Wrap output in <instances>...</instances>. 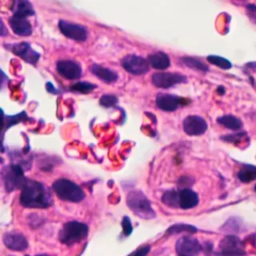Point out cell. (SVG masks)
<instances>
[{
  "label": "cell",
  "instance_id": "cell-14",
  "mask_svg": "<svg viewBox=\"0 0 256 256\" xmlns=\"http://www.w3.org/2000/svg\"><path fill=\"white\" fill-rule=\"evenodd\" d=\"M186 100L177 96V95H172V94H164L160 93L156 97V105L159 109L163 111H174L176 110L179 106L185 105Z\"/></svg>",
  "mask_w": 256,
  "mask_h": 256
},
{
  "label": "cell",
  "instance_id": "cell-7",
  "mask_svg": "<svg viewBox=\"0 0 256 256\" xmlns=\"http://www.w3.org/2000/svg\"><path fill=\"white\" fill-rule=\"evenodd\" d=\"M122 67L133 75H142L148 72L149 63L146 59L135 54H129L121 59Z\"/></svg>",
  "mask_w": 256,
  "mask_h": 256
},
{
  "label": "cell",
  "instance_id": "cell-22",
  "mask_svg": "<svg viewBox=\"0 0 256 256\" xmlns=\"http://www.w3.org/2000/svg\"><path fill=\"white\" fill-rule=\"evenodd\" d=\"M238 179L244 183L256 180V166L249 164L244 165L238 172Z\"/></svg>",
  "mask_w": 256,
  "mask_h": 256
},
{
  "label": "cell",
  "instance_id": "cell-12",
  "mask_svg": "<svg viewBox=\"0 0 256 256\" xmlns=\"http://www.w3.org/2000/svg\"><path fill=\"white\" fill-rule=\"evenodd\" d=\"M183 130L190 136L202 135L207 130V123L204 118L197 115H189L182 122Z\"/></svg>",
  "mask_w": 256,
  "mask_h": 256
},
{
  "label": "cell",
  "instance_id": "cell-34",
  "mask_svg": "<svg viewBox=\"0 0 256 256\" xmlns=\"http://www.w3.org/2000/svg\"><path fill=\"white\" fill-rule=\"evenodd\" d=\"M193 183V179L190 178L189 176H182L179 181H178V185L180 187H184V186H189V185H192Z\"/></svg>",
  "mask_w": 256,
  "mask_h": 256
},
{
  "label": "cell",
  "instance_id": "cell-4",
  "mask_svg": "<svg viewBox=\"0 0 256 256\" xmlns=\"http://www.w3.org/2000/svg\"><path fill=\"white\" fill-rule=\"evenodd\" d=\"M88 226L85 223L78 221H69L61 228L58 238L61 243L73 245L85 239L88 235Z\"/></svg>",
  "mask_w": 256,
  "mask_h": 256
},
{
  "label": "cell",
  "instance_id": "cell-33",
  "mask_svg": "<svg viewBox=\"0 0 256 256\" xmlns=\"http://www.w3.org/2000/svg\"><path fill=\"white\" fill-rule=\"evenodd\" d=\"M246 10H247V13L250 17V19L256 23V5L255 4H248L246 6Z\"/></svg>",
  "mask_w": 256,
  "mask_h": 256
},
{
  "label": "cell",
  "instance_id": "cell-38",
  "mask_svg": "<svg viewBox=\"0 0 256 256\" xmlns=\"http://www.w3.org/2000/svg\"><path fill=\"white\" fill-rule=\"evenodd\" d=\"M26 256H29V255H26ZM36 256H48V255H46V254H38Z\"/></svg>",
  "mask_w": 256,
  "mask_h": 256
},
{
  "label": "cell",
  "instance_id": "cell-23",
  "mask_svg": "<svg viewBox=\"0 0 256 256\" xmlns=\"http://www.w3.org/2000/svg\"><path fill=\"white\" fill-rule=\"evenodd\" d=\"M181 61L189 68L198 70V71H202V72H206L209 70V67L203 63L201 60H199L196 57H191V56H184L181 58Z\"/></svg>",
  "mask_w": 256,
  "mask_h": 256
},
{
  "label": "cell",
  "instance_id": "cell-36",
  "mask_svg": "<svg viewBox=\"0 0 256 256\" xmlns=\"http://www.w3.org/2000/svg\"><path fill=\"white\" fill-rule=\"evenodd\" d=\"M217 92L220 93V94H224V92H225L224 87H223V86H219V87L217 88Z\"/></svg>",
  "mask_w": 256,
  "mask_h": 256
},
{
  "label": "cell",
  "instance_id": "cell-27",
  "mask_svg": "<svg viewBox=\"0 0 256 256\" xmlns=\"http://www.w3.org/2000/svg\"><path fill=\"white\" fill-rule=\"evenodd\" d=\"M207 60L209 63H211L221 69H224V70L230 69L232 67V64L229 60H227L221 56H218V55H209V56H207Z\"/></svg>",
  "mask_w": 256,
  "mask_h": 256
},
{
  "label": "cell",
  "instance_id": "cell-17",
  "mask_svg": "<svg viewBox=\"0 0 256 256\" xmlns=\"http://www.w3.org/2000/svg\"><path fill=\"white\" fill-rule=\"evenodd\" d=\"M199 198L196 192L189 188H183L179 191V207L182 209H191L197 206Z\"/></svg>",
  "mask_w": 256,
  "mask_h": 256
},
{
  "label": "cell",
  "instance_id": "cell-19",
  "mask_svg": "<svg viewBox=\"0 0 256 256\" xmlns=\"http://www.w3.org/2000/svg\"><path fill=\"white\" fill-rule=\"evenodd\" d=\"M147 61L150 66L157 70H164L170 66V58L164 52H156L150 54Z\"/></svg>",
  "mask_w": 256,
  "mask_h": 256
},
{
  "label": "cell",
  "instance_id": "cell-24",
  "mask_svg": "<svg viewBox=\"0 0 256 256\" xmlns=\"http://www.w3.org/2000/svg\"><path fill=\"white\" fill-rule=\"evenodd\" d=\"M162 202L169 207H179V192L172 189V190H168L166 191L161 198Z\"/></svg>",
  "mask_w": 256,
  "mask_h": 256
},
{
  "label": "cell",
  "instance_id": "cell-32",
  "mask_svg": "<svg viewBox=\"0 0 256 256\" xmlns=\"http://www.w3.org/2000/svg\"><path fill=\"white\" fill-rule=\"evenodd\" d=\"M149 251H150V246L149 245H144V246L139 247L134 252H132L129 256H146Z\"/></svg>",
  "mask_w": 256,
  "mask_h": 256
},
{
  "label": "cell",
  "instance_id": "cell-15",
  "mask_svg": "<svg viewBox=\"0 0 256 256\" xmlns=\"http://www.w3.org/2000/svg\"><path fill=\"white\" fill-rule=\"evenodd\" d=\"M4 245L14 251H24L28 247V241L24 235L17 232H9L3 235Z\"/></svg>",
  "mask_w": 256,
  "mask_h": 256
},
{
  "label": "cell",
  "instance_id": "cell-25",
  "mask_svg": "<svg viewBox=\"0 0 256 256\" xmlns=\"http://www.w3.org/2000/svg\"><path fill=\"white\" fill-rule=\"evenodd\" d=\"M25 119H28L25 111H22L19 114L13 115V116H5L3 114V128H4V130H6V129L10 128L12 125L19 123L21 121H24Z\"/></svg>",
  "mask_w": 256,
  "mask_h": 256
},
{
  "label": "cell",
  "instance_id": "cell-6",
  "mask_svg": "<svg viewBox=\"0 0 256 256\" xmlns=\"http://www.w3.org/2000/svg\"><path fill=\"white\" fill-rule=\"evenodd\" d=\"M218 254L221 256H244L243 243L239 237L227 235L220 241Z\"/></svg>",
  "mask_w": 256,
  "mask_h": 256
},
{
  "label": "cell",
  "instance_id": "cell-35",
  "mask_svg": "<svg viewBox=\"0 0 256 256\" xmlns=\"http://www.w3.org/2000/svg\"><path fill=\"white\" fill-rule=\"evenodd\" d=\"M46 89H47V91L50 92V93H54V94H58V93H59L58 90L55 89L54 86H53L50 82H47V83H46Z\"/></svg>",
  "mask_w": 256,
  "mask_h": 256
},
{
  "label": "cell",
  "instance_id": "cell-1",
  "mask_svg": "<svg viewBox=\"0 0 256 256\" xmlns=\"http://www.w3.org/2000/svg\"><path fill=\"white\" fill-rule=\"evenodd\" d=\"M20 204L28 208H47L52 205V196L49 189L42 183L27 179L21 189Z\"/></svg>",
  "mask_w": 256,
  "mask_h": 256
},
{
  "label": "cell",
  "instance_id": "cell-39",
  "mask_svg": "<svg viewBox=\"0 0 256 256\" xmlns=\"http://www.w3.org/2000/svg\"><path fill=\"white\" fill-rule=\"evenodd\" d=\"M254 189H255V191H256V186H255V188H254Z\"/></svg>",
  "mask_w": 256,
  "mask_h": 256
},
{
  "label": "cell",
  "instance_id": "cell-5",
  "mask_svg": "<svg viewBox=\"0 0 256 256\" xmlns=\"http://www.w3.org/2000/svg\"><path fill=\"white\" fill-rule=\"evenodd\" d=\"M4 187L7 192H12L16 189H22L27 179L24 176V169L16 164L6 166L2 171Z\"/></svg>",
  "mask_w": 256,
  "mask_h": 256
},
{
  "label": "cell",
  "instance_id": "cell-9",
  "mask_svg": "<svg viewBox=\"0 0 256 256\" xmlns=\"http://www.w3.org/2000/svg\"><path fill=\"white\" fill-rule=\"evenodd\" d=\"M58 27L64 36L72 40H75L78 42H84L87 39L88 32L86 28L80 24L72 23L66 20H60L58 22Z\"/></svg>",
  "mask_w": 256,
  "mask_h": 256
},
{
  "label": "cell",
  "instance_id": "cell-8",
  "mask_svg": "<svg viewBox=\"0 0 256 256\" xmlns=\"http://www.w3.org/2000/svg\"><path fill=\"white\" fill-rule=\"evenodd\" d=\"M151 80L154 86L166 89L179 83H185L187 81V77L180 73L157 72L152 75Z\"/></svg>",
  "mask_w": 256,
  "mask_h": 256
},
{
  "label": "cell",
  "instance_id": "cell-37",
  "mask_svg": "<svg viewBox=\"0 0 256 256\" xmlns=\"http://www.w3.org/2000/svg\"><path fill=\"white\" fill-rule=\"evenodd\" d=\"M1 26H2V32H1V36H5L6 35V32H5V29H4V24L3 22L1 21Z\"/></svg>",
  "mask_w": 256,
  "mask_h": 256
},
{
  "label": "cell",
  "instance_id": "cell-11",
  "mask_svg": "<svg viewBox=\"0 0 256 256\" xmlns=\"http://www.w3.org/2000/svg\"><path fill=\"white\" fill-rule=\"evenodd\" d=\"M6 47L10 51H12L16 56H19L24 61L33 65H35L40 58V54L35 50H33L30 44L27 42L9 44V45H6Z\"/></svg>",
  "mask_w": 256,
  "mask_h": 256
},
{
  "label": "cell",
  "instance_id": "cell-31",
  "mask_svg": "<svg viewBox=\"0 0 256 256\" xmlns=\"http://www.w3.org/2000/svg\"><path fill=\"white\" fill-rule=\"evenodd\" d=\"M121 224H122V228H123V234L125 236H129L132 233V230H133L130 218L127 217V216H124L123 219H122Z\"/></svg>",
  "mask_w": 256,
  "mask_h": 256
},
{
  "label": "cell",
  "instance_id": "cell-21",
  "mask_svg": "<svg viewBox=\"0 0 256 256\" xmlns=\"http://www.w3.org/2000/svg\"><path fill=\"white\" fill-rule=\"evenodd\" d=\"M217 122L233 131H239L243 125L242 121L233 115H223L221 117H218Z\"/></svg>",
  "mask_w": 256,
  "mask_h": 256
},
{
  "label": "cell",
  "instance_id": "cell-20",
  "mask_svg": "<svg viewBox=\"0 0 256 256\" xmlns=\"http://www.w3.org/2000/svg\"><path fill=\"white\" fill-rule=\"evenodd\" d=\"M11 10L13 11V14L20 15L23 17L32 16L35 14L32 4L29 1L26 0H16L12 3Z\"/></svg>",
  "mask_w": 256,
  "mask_h": 256
},
{
  "label": "cell",
  "instance_id": "cell-18",
  "mask_svg": "<svg viewBox=\"0 0 256 256\" xmlns=\"http://www.w3.org/2000/svg\"><path fill=\"white\" fill-rule=\"evenodd\" d=\"M90 69L95 76H97L99 79H101L105 83H109V84L114 83L118 79V74L115 71L110 70L106 67H103L100 64L94 63Z\"/></svg>",
  "mask_w": 256,
  "mask_h": 256
},
{
  "label": "cell",
  "instance_id": "cell-16",
  "mask_svg": "<svg viewBox=\"0 0 256 256\" xmlns=\"http://www.w3.org/2000/svg\"><path fill=\"white\" fill-rule=\"evenodd\" d=\"M9 25L16 35L29 36L32 33V26L26 17L13 14L9 18Z\"/></svg>",
  "mask_w": 256,
  "mask_h": 256
},
{
  "label": "cell",
  "instance_id": "cell-13",
  "mask_svg": "<svg viewBox=\"0 0 256 256\" xmlns=\"http://www.w3.org/2000/svg\"><path fill=\"white\" fill-rule=\"evenodd\" d=\"M57 72L66 79H78L82 75V68L79 63L72 60H60L56 63Z\"/></svg>",
  "mask_w": 256,
  "mask_h": 256
},
{
  "label": "cell",
  "instance_id": "cell-2",
  "mask_svg": "<svg viewBox=\"0 0 256 256\" xmlns=\"http://www.w3.org/2000/svg\"><path fill=\"white\" fill-rule=\"evenodd\" d=\"M126 203L131 211L142 219H152L156 216L149 199L140 190L130 191L127 194Z\"/></svg>",
  "mask_w": 256,
  "mask_h": 256
},
{
  "label": "cell",
  "instance_id": "cell-3",
  "mask_svg": "<svg viewBox=\"0 0 256 256\" xmlns=\"http://www.w3.org/2000/svg\"><path fill=\"white\" fill-rule=\"evenodd\" d=\"M52 188L56 195L64 201L77 203L82 201L85 197L83 189L78 184L65 178L55 180L52 184Z\"/></svg>",
  "mask_w": 256,
  "mask_h": 256
},
{
  "label": "cell",
  "instance_id": "cell-28",
  "mask_svg": "<svg viewBox=\"0 0 256 256\" xmlns=\"http://www.w3.org/2000/svg\"><path fill=\"white\" fill-rule=\"evenodd\" d=\"M95 88H97V86L95 84L89 83V82H76L75 84L71 85L70 89L72 91L75 92H80V93H90L91 91H93Z\"/></svg>",
  "mask_w": 256,
  "mask_h": 256
},
{
  "label": "cell",
  "instance_id": "cell-10",
  "mask_svg": "<svg viewBox=\"0 0 256 256\" xmlns=\"http://www.w3.org/2000/svg\"><path fill=\"white\" fill-rule=\"evenodd\" d=\"M175 249L179 256H197L202 250V246L197 239L183 236L176 242Z\"/></svg>",
  "mask_w": 256,
  "mask_h": 256
},
{
  "label": "cell",
  "instance_id": "cell-29",
  "mask_svg": "<svg viewBox=\"0 0 256 256\" xmlns=\"http://www.w3.org/2000/svg\"><path fill=\"white\" fill-rule=\"evenodd\" d=\"M99 103L101 106L106 107V108L114 107L118 103V98L112 94H104L101 96Z\"/></svg>",
  "mask_w": 256,
  "mask_h": 256
},
{
  "label": "cell",
  "instance_id": "cell-30",
  "mask_svg": "<svg viewBox=\"0 0 256 256\" xmlns=\"http://www.w3.org/2000/svg\"><path fill=\"white\" fill-rule=\"evenodd\" d=\"M247 136V134L245 132H239L236 134H230V135H225L222 136L221 139L227 142H233V143H238L239 141H241L242 139H244Z\"/></svg>",
  "mask_w": 256,
  "mask_h": 256
},
{
  "label": "cell",
  "instance_id": "cell-26",
  "mask_svg": "<svg viewBox=\"0 0 256 256\" xmlns=\"http://www.w3.org/2000/svg\"><path fill=\"white\" fill-rule=\"evenodd\" d=\"M181 232L195 233V232H197V228L195 226H192L189 224H174L166 230V234H168V235H173V234H177V233H181Z\"/></svg>",
  "mask_w": 256,
  "mask_h": 256
}]
</instances>
